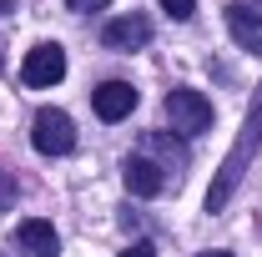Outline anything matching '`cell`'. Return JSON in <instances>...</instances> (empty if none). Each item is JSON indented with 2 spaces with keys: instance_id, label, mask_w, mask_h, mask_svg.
<instances>
[{
  "instance_id": "8992f818",
  "label": "cell",
  "mask_w": 262,
  "mask_h": 257,
  "mask_svg": "<svg viewBox=\"0 0 262 257\" xmlns=\"http://www.w3.org/2000/svg\"><path fill=\"white\" fill-rule=\"evenodd\" d=\"M91 106H96L101 121H126L136 111V91H131V81H101L91 91Z\"/></svg>"
},
{
  "instance_id": "30bf717a",
  "label": "cell",
  "mask_w": 262,
  "mask_h": 257,
  "mask_svg": "<svg viewBox=\"0 0 262 257\" xmlns=\"http://www.w3.org/2000/svg\"><path fill=\"white\" fill-rule=\"evenodd\" d=\"M141 157H151V161H157V157H166V166H171V172H182L187 152H182L171 136H157V131H151V136H141Z\"/></svg>"
},
{
  "instance_id": "6da1fadb",
  "label": "cell",
  "mask_w": 262,
  "mask_h": 257,
  "mask_svg": "<svg viewBox=\"0 0 262 257\" xmlns=\"http://www.w3.org/2000/svg\"><path fill=\"white\" fill-rule=\"evenodd\" d=\"M257 146H262V86H257V96H252V106H247V121H242L237 146L222 157V172H217L212 187H207V212H222V207H227V197L237 192V182H242V172L252 166Z\"/></svg>"
},
{
  "instance_id": "3957f363",
  "label": "cell",
  "mask_w": 262,
  "mask_h": 257,
  "mask_svg": "<svg viewBox=\"0 0 262 257\" xmlns=\"http://www.w3.org/2000/svg\"><path fill=\"white\" fill-rule=\"evenodd\" d=\"M166 121L177 126V136H202V131L212 126V106H207V96L202 91H171L166 96Z\"/></svg>"
},
{
  "instance_id": "5b68a950",
  "label": "cell",
  "mask_w": 262,
  "mask_h": 257,
  "mask_svg": "<svg viewBox=\"0 0 262 257\" xmlns=\"http://www.w3.org/2000/svg\"><path fill=\"white\" fill-rule=\"evenodd\" d=\"M227 31L242 51H262V5L257 0H232L227 5Z\"/></svg>"
},
{
  "instance_id": "7a4b0ae2",
  "label": "cell",
  "mask_w": 262,
  "mask_h": 257,
  "mask_svg": "<svg viewBox=\"0 0 262 257\" xmlns=\"http://www.w3.org/2000/svg\"><path fill=\"white\" fill-rule=\"evenodd\" d=\"M31 141L35 152H46V157H66V152H76V121L56 111V106H46V111H35L31 121Z\"/></svg>"
},
{
  "instance_id": "7c38bea8",
  "label": "cell",
  "mask_w": 262,
  "mask_h": 257,
  "mask_svg": "<svg viewBox=\"0 0 262 257\" xmlns=\"http://www.w3.org/2000/svg\"><path fill=\"white\" fill-rule=\"evenodd\" d=\"M15 192H20V187H15V177H10V172H0V212H10Z\"/></svg>"
},
{
  "instance_id": "ba28073f",
  "label": "cell",
  "mask_w": 262,
  "mask_h": 257,
  "mask_svg": "<svg viewBox=\"0 0 262 257\" xmlns=\"http://www.w3.org/2000/svg\"><path fill=\"white\" fill-rule=\"evenodd\" d=\"M101 40H106L111 51H141V46L151 40V20L136 15V10H131V15H116V20L101 31Z\"/></svg>"
},
{
  "instance_id": "ac0fdd59",
  "label": "cell",
  "mask_w": 262,
  "mask_h": 257,
  "mask_svg": "<svg viewBox=\"0 0 262 257\" xmlns=\"http://www.w3.org/2000/svg\"><path fill=\"white\" fill-rule=\"evenodd\" d=\"M0 257H5V252H0Z\"/></svg>"
},
{
  "instance_id": "9c48e42d",
  "label": "cell",
  "mask_w": 262,
  "mask_h": 257,
  "mask_svg": "<svg viewBox=\"0 0 262 257\" xmlns=\"http://www.w3.org/2000/svg\"><path fill=\"white\" fill-rule=\"evenodd\" d=\"M15 242H20L31 257H61V237H56V227L40 222V217H26V222L15 227Z\"/></svg>"
},
{
  "instance_id": "2e32d148",
  "label": "cell",
  "mask_w": 262,
  "mask_h": 257,
  "mask_svg": "<svg viewBox=\"0 0 262 257\" xmlns=\"http://www.w3.org/2000/svg\"><path fill=\"white\" fill-rule=\"evenodd\" d=\"M10 10H15V0H0V15H10Z\"/></svg>"
},
{
  "instance_id": "e0dca14e",
  "label": "cell",
  "mask_w": 262,
  "mask_h": 257,
  "mask_svg": "<svg viewBox=\"0 0 262 257\" xmlns=\"http://www.w3.org/2000/svg\"><path fill=\"white\" fill-rule=\"evenodd\" d=\"M0 66H5V61H0Z\"/></svg>"
},
{
  "instance_id": "8fae6325",
  "label": "cell",
  "mask_w": 262,
  "mask_h": 257,
  "mask_svg": "<svg viewBox=\"0 0 262 257\" xmlns=\"http://www.w3.org/2000/svg\"><path fill=\"white\" fill-rule=\"evenodd\" d=\"M162 10H166V15H171V20H192L196 0H162Z\"/></svg>"
},
{
  "instance_id": "277c9868",
  "label": "cell",
  "mask_w": 262,
  "mask_h": 257,
  "mask_svg": "<svg viewBox=\"0 0 262 257\" xmlns=\"http://www.w3.org/2000/svg\"><path fill=\"white\" fill-rule=\"evenodd\" d=\"M20 76H26V86H56V81L66 76V51L56 46V40H40L35 51H26Z\"/></svg>"
},
{
  "instance_id": "4fadbf2b",
  "label": "cell",
  "mask_w": 262,
  "mask_h": 257,
  "mask_svg": "<svg viewBox=\"0 0 262 257\" xmlns=\"http://www.w3.org/2000/svg\"><path fill=\"white\" fill-rule=\"evenodd\" d=\"M66 5H71V10H106L111 0H66Z\"/></svg>"
},
{
  "instance_id": "9a60e30c",
  "label": "cell",
  "mask_w": 262,
  "mask_h": 257,
  "mask_svg": "<svg viewBox=\"0 0 262 257\" xmlns=\"http://www.w3.org/2000/svg\"><path fill=\"white\" fill-rule=\"evenodd\" d=\"M192 257H232V252H222V247H212V252H192Z\"/></svg>"
},
{
  "instance_id": "52a82bcc",
  "label": "cell",
  "mask_w": 262,
  "mask_h": 257,
  "mask_svg": "<svg viewBox=\"0 0 262 257\" xmlns=\"http://www.w3.org/2000/svg\"><path fill=\"white\" fill-rule=\"evenodd\" d=\"M121 182H126V192L131 197H157L166 187V177H162V166L151 157H141V152H131L126 161H121Z\"/></svg>"
},
{
  "instance_id": "5bb4252c",
  "label": "cell",
  "mask_w": 262,
  "mask_h": 257,
  "mask_svg": "<svg viewBox=\"0 0 262 257\" xmlns=\"http://www.w3.org/2000/svg\"><path fill=\"white\" fill-rule=\"evenodd\" d=\"M121 257H157V252H151V242H136V247H126Z\"/></svg>"
}]
</instances>
